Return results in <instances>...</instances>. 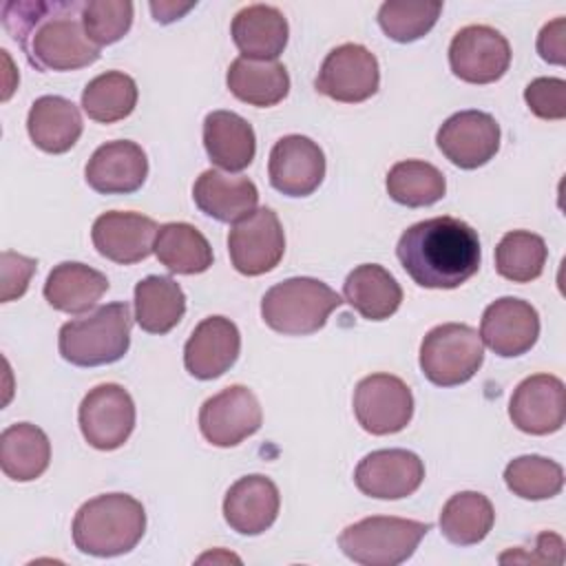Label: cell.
I'll list each match as a JSON object with an SVG mask.
<instances>
[{
    "mask_svg": "<svg viewBox=\"0 0 566 566\" xmlns=\"http://www.w3.org/2000/svg\"><path fill=\"white\" fill-rule=\"evenodd\" d=\"M80 0H9L2 24L38 71H75L99 60L82 22Z\"/></svg>",
    "mask_w": 566,
    "mask_h": 566,
    "instance_id": "obj_1",
    "label": "cell"
},
{
    "mask_svg": "<svg viewBox=\"0 0 566 566\" xmlns=\"http://www.w3.org/2000/svg\"><path fill=\"white\" fill-rule=\"evenodd\" d=\"M396 254L420 287L453 290L478 272L480 239L462 219L433 217L409 226L398 239Z\"/></svg>",
    "mask_w": 566,
    "mask_h": 566,
    "instance_id": "obj_2",
    "label": "cell"
},
{
    "mask_svg": "<svg viewBox=\"0 0 566 566\" xmlns=\"http://www.w3.org/2000/svg\"><path fill=\"white\" fill-rule=\"evenodd\" d=\"M146 531V511L128 493H104L84 502L73 520V542L86 555L115 557L133 551Z\"/></svg>",
    "mask_w": 566,
    "mask_h": 566,
    "instance_id": "obj_3",
    "label": "cell"
},
{
    "mask_svg": "<svg viewBox=\"0 0 566 566\" xmlns=\"http://www.w3.org/2000/svg\"><path fill=\"white\" fill-rule=\"evenodd\" d=\"M130 307L124 301L99 305L95 312L60 327V356L75 367L111 365L124 358L130 345Z\"/></svg>",
    "mask_w": 566,
    "mask_h": 566,
    "instance_id": "obj_4",
    "label": "cell"
},
{
    "mask_svg": "<svg viewBox=\"0 0 566 566\" xmlns=\"http://www.w3.org/2000/svg\"><path fill=\"white\" fill-rule=\"evenodd\" d=\"M343 298L323 281L294 276L272 285L261 298L265 325L285 336H307L318 332Z\"/></svg>",
    "mask_w": 566,
    "mask_h": 566,
    "instance_id": "obj_5",
    "label": "cell"
},
{
    "mask_svg": "<svg viewBox=\"0 0 566 566\" xmlns=\"http://www.w3.org/2000/svg\"><path fill=\"white\" fill-rule=\"evenodd\" d=\"M431 531V524L371 515L343 528L338 537L340 551L363 566H398L418 548L420 539Z\"/></svg>",
    "mask_w": 566,
    "mask_h": 566,
    "instance_id": "obj_6",
    "label": "cell"
},
{
    "mask_svg": "<svg viewBox=\"0 0 566 566\" xmlns=\"http://www.w3.org/2000/svg\"><path fill=\"white\" fill-rule=\"evenodd\" d=\"M484 360L480 334L464 323H442L420 345V369L438 387H455L475 376Z\"/></svg>",
    "mask_w": 566,
    "mask_h": 566,
    "instance_id": "obj_7",
    "label": "cell"
},
{
    "mask_svg": "<svg viewBox=\"0 0 566 566\" xmlns=\"http://www.w3.org/2000/svg\"><path fill=\"white\" fill-rule=\"evenodd\" d=\"M354 416L371 436L398 433L413 416L411 389L391 374L365 376L354 389Z\"/></svg>",
    "mask_w": 566,
    "mask_h": 566,
    "instance_id": "obj_8",
    "label": "cell"
},
{
    "mask_svg": "<svg viewBox=\"0 0 566 566\" xmlns=\"http://www.w3.org/2000/svg\"><path fill=\"white\" fill-rule=\"evenodd\" d=\"M84 440L99 451L119 449L135 427V402L117 382L93 387L77 411Z\"/></svg>",
    "mask_w": 566,
    "mask_h": 566,
    "instance_id": "obj_9",
    "label": "cell"
},
{
    "mask_svg": "<svg viewBox=\"0 0 566 566\" xmlns=\"http://www.w3.org/2000/svg\"><path fill=\"white\" fill-rule=\"evenodd\" d=\"M380 84V69L376 55L363 44H340L332 49L318 71L316 91L343 102L358 104L369 99Z\"/></svg>",
    "mask_w": 566,
    "mask_h": 566,
    "instance_id": "obj_10",
    "label": "cell"
},
{
    "mask_svg": "<svg viewBox=\"0 0 566 566\" xmlns=\"http://www.w3.org/2000/svg\"><path fill=\"white\" fill-rule=\"evenodd\" d=\"M228 252L237 272L259 276L279 265L285 252L283 226L272 208H259L237 221L228 234Z\"/></svg>",
    "mask_w": 566,
    "mask_h": 566,
    "instance_id": "obj_11",
    "label": "cell"
},
{
    "mask_svg": "<svg viewBox=\"0 0 566 566\" xmlns=\"http://www.w3.org/2000/svg\"><path fill=\"white\" fill-rule=\"evenodd\" d=\"M449 64L455 77L469 84L497 82L511 64L509 40L486 24L460 29L449 44Z\"/></svg>",
    "mask_w": 566,
    "mask_h": 566,
    "instance_id": "obj_12",
    "label": "cell"
},
{
    "mask_svg": "<svg viewBox=\"0 0 566 566\" xmlns=\"http://www.w3.org/2000/svg\"><path fill=\"white\" fill-rule=\"evenodd\" d=\"M261 422V405L243 385L226 387L208 398L199 409V429L214 447H237L256 433Z\"/></svg>",
    "mask_w": 566,
    "mask_h": 566,
    "instance_id": "obj_13",
    "label": "cell"
},
{
    "mask_svg": "<svg viewBox=\"0 0 566 566\" xmlns=\"http://www.w3.org/2000/svg\"><path fill=\"white\" fill-rule=\"evenodd\" d=\"M436 144L453 166L473 170L495 157L500 124L484 111H460L438 128Z\"/></svg>",
    "mask_w": 566,
    "mask_h": 566,
    "instance_id": "obj_14",
    "label": "cell"
},
{
    "mask_svg": "<svg viewBox=\"0 0 566 566\" xmlns=\"http://www.w3.org/2000/svg\"><path fill=\"white\" fill-rule=\"evenodd\" d=\"M424 480L422 460L407 449H378L367 453L356 471L354 482L360 493L376 500H400L418 491Z\"/></svg>",
    "mask_w": 566,
    "mask_h": 566,
    "instance_id": "obj_15",
    "label": "cell"
},
{
    "mask_svg": "<svg viewBox=\"0 0 566 566\" xmlns=\"http://www.w3.org/2000/svg\"><path fill=\"white\" fill-rule=\"evenodd\" d=\"M268 177L281 195L307 197L323 184L325 155L310 137L285 135L270 150Z\"/></svg>",
    "mask_w": 566,
    "mask_h": 566,
    "instance_id": "obj_16",
    "label": "cell"
},
{
    "mask_svg": "<svg viewBox=\"0 0 566 566\" xmlns=\"http://www.w3.org/2000/svg\"><path fill=\"white\" fill-rule=\"evenodd\" d=\"M539 336V314L522 298L502 296L493 301L480 321V338L502 358L526 354Z\"/></svg>",
    "mask_w": 566,
    "mask_h": 566,
    "instance_id": "obj_17",
    "label": "cell"
},
{
    "mask_svg": "<svg viewBox=\"0 0 566 566\" xmlns=\"http://www.w3.org/2000/svg\"><path fill=\"white\" fill-rule=\"evenodd\" d=\"M513 424L531 436H546L562 429L566 420L564 382L553 374L524 378L509 402Z\"/></svg>",
    "mask_w": 566,
    "mask_h": 566,
    "instance_id": "obj_18",
    "label": "cell"
},
{
    "mask_svg": "<svg viewBox=\"0 0 566 566\" xmlns=\"http://www.w3.org/2000/svg\"><path fill=\"white\" fill-rule=\"evenodd\" d=\"M159 226L139 212L111 210L93 221L91 239L95 250L113 263L130 265L155 252Z\"/></svg>",
    "mask_w": 566,
    "mask_h": 566,
    "instance_id": "obj_19",
    "label": "cell"
},
{
    "mask_svg": "<svg viewBox=\"0 0 566 566\" xmlns=\"http://www.w3.org/2000/svg\"><path fill=\"white\" fill-rule=\"evenodd\" d=\"M241 334L226 316L203 318L184 347V365L190 376L212 380L226 374L239 358Z\"/></svg>",
    "mask_w": 566,
    "mask_h": 566,
    "instance_id": "obj_20",
    "label": "cell"
},
{
    "mask_svg": "<svg viewBox=\"0 0 566 566\" xmlns=\"http://www.w3.org/2000/svg\"><path fill=\"white\" fill-rule=\"evenodd\" d=\"M148 175V159L139 144L115 139L102 144L84 168L86 184L99 195H130L142 188Z\"/></svg>",
    "mask_w": 566,
    "mask_h": 566,
    "instance_id": "obj_21",
    "label": "cell"
},
{
    "mask_svg": "<svg viewBox=\"0 0 566 566\" xmlns=\"http://www.w3.org/2000/svg\"><path fill=\"white\" fill-rule=\"evenodd\" d=\"M281 497L276 484L252 473L239 478L223 497V517L228 526L241 535H261L268 531L279 515Z\"/></svg>",
    "mask_w": 566,
    "mask_h": 566,
    "instance_id": "obj_22",
    "label": "cell"
},
{
    "mask_svg": "<svg viewBox=\"0 0 566 566\" xmlns=\"http://www.w3.org/2000/svg\"><path fill=\"white\" fill-rule=\"evenodd\" d=\"M192 199L203 214L221 223H237L256 210L259 190L248 177H232L210 168L197 177Z\"/></svg>",
    "mask_w": 566,
    "mask_h": 566,
    "instance_id": "obj_23",
    "label": "cell"
},
{
    "mask_svg": "<svg viewBox=\"0 0 566 566\" xmlns=\"http://www.w3.org/2000/svg\"><path fill=\"white\" fill-rule=\"evenodd\" d=\"M232 40L248 60H276L287 44V20L272 4H248L239 9L230 27Z\"/></svg>",
    "mask_w": 566,
    "mask_h": 566,
    "instance_id": "obj_24",
    "label": "cell"
},
{
    "mask_svg": "<svg viewBox=\"0 0 566 566\" xmlns=\"http://www.w3.org/2000/svg\"><path fill=\"white\" fill-rule=\"evenodd\" d=\"M203 146L214 166L239 172L256 155L254 128L232 111H212L203 119Z\"/></svg>",
    "mask_w": 566,
    "mask_h": 566,
    "instance_id": "obj_25",
    "label": "cell"
},
{
    "mask_svg": "<svg viewBox=\"0 0 566 566\" xmlns=\"http://www.w3.org/2000/svg\"><path fill=\"white\" fill-rule=\"evenodd\" d=\"M82 128L80 108L66 97L42 95L29 108V137L44 153L60 155L71 150L80 139Z\"/></svg>",
    "mask_w": 566,
    "mask_h": 566,
    "instance_id": "obj_26",
    "label": "cell"
},
{
    "mask_svg": "<svg viewBox=\"0 0 566 566\" xmlns=\"http://www.w3.org/2000/svg\"><path fill=\"white\" fill-rule=\"evenodd\" d=\"M108 290V279L80 261H64L55 265L44 283L46 303L66 314H82L97 305Z\"/></svg>",
    "mask_w": 566,
    "mask_h": 566,
    "instance_id": "obj_27",
    "label": "cell"
},
{
    "mask_svg": "<svg viewBox=\"0 0 566 566\" xmlns=\"http://www.w3.org/2000/svg\"><path fill=\"white\" fill-rule=\"evenodd\" d=\"M226 84L237 99L259 108L274 106L290 93L287 69L276 60L237 57L228 69Z\"/></svg>",
    "mask_w": 566,
    "mask_h": 566,
    "instance_id": "obj_28",
    "label": "cell"
},
{
    "mask_svg": "<svg viewBox=\"0 0 566 566\" xmlns=\"http://www.w3.org/2000/svg\"><path fill=\"white\" fill-rule=\"evenodd\" d=\"M343 294L349 307H354L367 321L389 318L402 301L398 281L376 263L354 268L343 283Z\"/></svg>",
    "mask_w": 566,
    "mask_h": 566,
    "instance_id": "obj_29",
    "label": "cell"
},
{
    "mask_svg": "<svg viewBox=\"0 0 566 566\" xmlns=\"http://www.w3.org/2000/svg\"><path fill=\"white\" fill-rule=\"evenodd\" d=\"M51 462V442L46 433L31 424L18 422L0 436V467L2 473L15 482H31L40 478Z\"/></svg>",
    "mask_w": 566,
    "mask_h": 566,
    "instance_id": "obj_30",
    "label": "cell"
},
{
    "mask_svg": "<svg viewBox=\"0 0 566 566\" xmlns=\"http://www.w3.org/2000/svg\"><path fill=\"white\" fill-rule=\"evenodd\" d=\"M186 314V294L170 276L150 274L135 285V321L148 334H168Z\"/></svg>",
    "mask_w": 566,
    "mask_h": 566,
    "instance_id": "obj_31",
    "label": "cell"
},
{
    "mask_svg": "<svg viewBox=\"0 0 566 566\" xmlns=\"http://www.w3.org/2000/svg\"><path fill=\"white\" fill-rule=\"evenodd\" d=\"M155 254L175 274H201L212 265L208 239L190 223H164L155 237Z\"/></svg>",
    "mask_w": 566,
    "mask_h": 566,
    "instance_id": "obj_32",
    "label": "cell"
},
{
    "mask_svg": "<svg viewBox=\"0 0 566 566\" xmlns=\"http://www.w3.org/2000/svg\"><path fill=\"white\" fill-rule=\"evenodd\" d=\"M495 511L486 495L460 491L447 500L440 513V531L455 546H473L493 528Z\"/></svg>",
    "mask_w": 566,
    "mask_h": 566,
    "instance_id": "obj_33",
    "label": "cell"
},
{
    "mask_svg": "<svg viewBox=\"0 0 566 566\" xmlns=\"http://www.w3.org/2000/svg\"><path fill=\"white\" fill-rule=\"evenodd\" d=\"M137 104V84L122 71H106L93 77L82 91L84 113L99 124H113L133 113Z\"/></svg>",
    "mask_w": 566,
    "mask_h": 566,
    "instance_id": "obj_34",
    "label": "cell"
},
{
    "mask_svg": "<svg viewBox=\"0 0 566 566\" xmlns=\"http://www.w3.org/2000/svg\"><path fill=\"white\" fill-rule=\"evenodd\" d=\"M387 192L400 206L422 208L444 197L447 181L433 164L420 159H405L389 168Z\"/></svg>",
    "mask_w": 566,
    "mask_h": 566,
    "instance_id": "obj_35",
    "label": "cell"
},
{
    "mask_svg": "<svg viewBox=\"0 0 566 566\" xmlns=\"http://www.w3.org/2000/svg\"><path fill=\"white\" fill-rule=\"evenodd\" d=\"M546 256L548 250L539 234L513 230L506 232L495 248V270L506 281L531 283L544 272Z\"/></svg>",
    "mask_w": 566,
    "mask_h": 566,
    "instance_id": "obj_36",
    "label": "cell"
},
{
    "mask_svg": "<svg viewBox=\"0 0 566 566\" xmlns=\"http://www.w3.org/2000/svg\"><path fill=\"white\" fill-rule=\"evenodd\" d=\"M504 482L522 500H548L564 486V469L544 455H520L504 469Z\"/></svg>",
    "mask_w": 566,
    "mask_h": 566,
    "instance_id": "obj_37",
    "label": "cell"
},
{
    "mask_svg": "<svg viewBox=\"0 0 566 566\" xmlns=\"http://www.w3.org/2000/svg\"><path fill=\"white\" fill-rule=\"evenodd\" d=\"M442 13V2H382L378 24L396 42H413L427 35Z\"/></svg>",
    "mask_w": 566,
    "mask_h": 566,
    "instance_id": "obj_38",
    "label": "cell"
},
{
    "mask_svg": "<svg viewBox=\"0 0 566 566\" xmlns=\"http://www.w3.org/2000/svg\"><path fill=\"white\" fill-rule=\"evenodd\" d=\"M82 22L86 35L99 49L122 40L133 24V2L128 0H88L84 2Z\"/></svg>",
    "mask_w": 566,
    "mask_h": 566,
    "instance_id": "obj_39",
    "label": "cell"
},
{
    "mask_svg": "<svg viewBox=\"0 0 566 566\" xmlns=\"http://www.w3.org/2000/svg\"><path fill=\"white\" fill-rule=\"evenodd\" d=\"M524 99L533 115L542 119L566 117V82L562 77H537L524 88Z\"/></svg>",
    "mask_w": 566,
    "mask_h": 566,
    "instance_id": "obj_40",
    "label": "cell"
},
{
    "mask_svg": "<svg viewBox=\"0 0 566 566\" xmlns=\"http://www.w3.org/2000/svg\"><path fill=\"white\" fill-rule=\"evenodd\" d=\"M0 263H2L0 265V272H2L0 301L9 303L13 298H20L27 292L29 281H31L38 263H35V259H29V256L11 252V250L2 252Z\"/></svg>",
    "mask_w": 566,
    "mask_h": 566,
    "instance_id": "obj_41",
    "label": "cell"
},
{
    "mask_svg": "<svg viewBox=\"0 0 566 566\" xmlns=\"http://www.w3.org/2000/svg\"><path fill=\"white\" fill-rule=\"evenodd\" d=\"M564 29H566L564 18H557L542 27V31L537 35V53L542 55V60H546L551 64H564V51H566Z\"/></svg>",
    "mask_w": 566,
    "mask_h": 566,
    "instance_id": "obj_42",
    "label": "cell"
},
{
    "mask_svg": "<svg viewBox=\"0 0 566 566\" xmlns=\"http://www.w3.org/2000/svg\"><path fill=\"white\" fill-rule=\"evenodd\" d=\"M195 4L188 2V4H177V2H150V11L155 15L157 22H172V20H179L184 13H188Z\"/></svg>",
    "mask_w": 566,
    "mask_h": 566,
    "instance_id": "obj_43",
    "label": "cell"
}]
</instances>
